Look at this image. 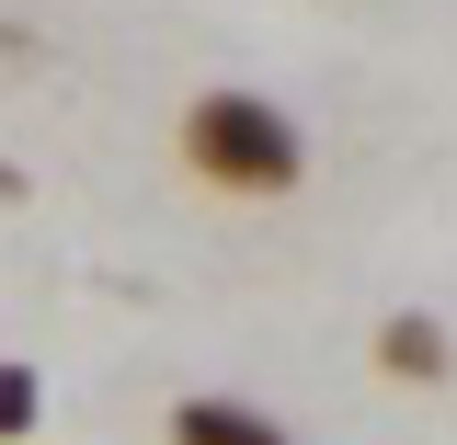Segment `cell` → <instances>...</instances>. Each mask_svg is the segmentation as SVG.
<instances>
[{"mask_svg":"<svg viewBox=\"0 0 457 445\" xmlns=\"http://www.w3.org/2000/svg\"><path fill=\"white\" fill-rule=\"evenodd\" d=\"M366 354H378V377H389V389H446V377H457V342H446L435 309H389Z\"/></svg>","mask_w":457,"mask_h":445,"instance_id":"7a4b0ae2","label":"cell"},{"mask_svg":"<svg viewBox=\"0 0 457 445\" xmlns=\"http://www.w3.org/2000/svg\"><path fill=\"white\" fill-rule=\"evenodd\" d=\"M161 445H297V434H286L275 411H252V400H228V389H195V400H171Z\"/></svg>","mask_w":457,"mask_h":445,"instance_id":"3957f363","label":"cell"},{"mask_svg":"<svg viewBox=\"0 0 457 445\" xmlns=\"http://www.w3.org/2000/svg\"><path fill=\"white\" fill-rule=\"evenodd\" d=\"M171 149H183V183L195 194H228V206H286L297 183H309V126L275 103V92H195L183 126H171Z\"/></svg>","mask_w":457,"mask_h":445,"instance_id":"6da1fadb","label":"cell"},{"mask_svg":"<svg viewBox=\"0 0 457 445\" xmlns=\"http://www.w3.org/2000/svg\"><path fill=\"white\" fill-rule=\"evenodd\" d=\"M35 423H46V377H35L23 354H0V445H23Z\"/></svg>","mask_w":457,"mask_h":445,"instance_id":"277c9868","label":"cell"}]
</instances>
